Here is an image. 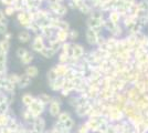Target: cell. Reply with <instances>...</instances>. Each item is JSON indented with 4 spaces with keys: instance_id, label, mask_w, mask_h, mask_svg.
Wrapping results in <instances>:
<instances>
[{
    "instance_id": "obj_2",
    "label": "cell",
    "mask_w": 148,
    "mask_h": 133,
    "mask_svg": "<svg viewBox=\"0 0 148 133\" xmlns=\"http://www.w3.org/2000/svg\"><path fill=\"white\" fill-rule=\"evenodd\" d=\"M45 8L49 10L50 12L54 13L58 17L63 18L64 16H66L68 13V6L63 5V3H54V2H51V3H47Z\"/></svg>"
},
{
    "instance_id": "obj_19",
    "label": "cell",
    "mask_w": 148,
    "mask_h": 133,
    "mask_svg": "<svg viewBox=\"0 0 148 133\" xmlns=\"http://www.w3.org/2000/svg\"><path fill=\"white\" fill-rule=\"evenodd\" d=\"M3 12L6 14V17H12L13 14H17V11L16 9L13 8V6H9V7H5L3 8Z\"/></svg>"
},
{
    "instance_id": "obj_27",
    "label": "cell",
    "mask_w": 148,
    "mask_h": 133,
    "mask_svg": "<svg viewBox=\"0 0 148 133\" xmlns=\"http://www.w3.org/2000/svg\"><path fill=\"white\" fill-rule=\"evenodd\" d=\"M2 39H5V40H9V41H10V40L12 39V33H11L10 31H7L6 33L2 36Z\"/></svg>"
},
{
    "instance_id": "obj_25",
    "label": "cell",
    "mask_w": 148,
    "mask_h": 133,
    "mask_svg": "<svg viewBox=\"0 0 148 133\" xmlns=\"http://www.w3.org/2000/svg\"><path fill=\"white\" fill-rule=\"evenodd\" d=\"M14 1L16 0H0V2H1V5L5 7H9V6H13V3H14Z\"/></svg>"
},
{
    "instance_id": "obj_11",
    "label": "cell",
    "mask_w": 148,
    "mask_h": 133,
    "mask_svg": "<svg viewBox=\"0 0 148 133\" xmlns=\"http://www.w3.org/2000/svg\"><path fill=\"white\" fill-rule=\"evenodd\" d=\"M33 60H34V54H33L32 51H29L22 59H20V62H21V64H23V65H27V67H28V65H30L31 62H32Z\"/></svg>"
},
{
    "instance_id": "obj_18",
    "label": "cell",
    "mask_w": 148,
    "mask_h": 133,
    "mask_svg": "<svg viewBox=\"0 0 148 133\" xmlns=\"http://www.w3.org/2000/svg\"><path fill=\"white\" fill-rule=\"evenodd\" d=\"M58 30H65V31H70V25L68 21L61 19L58 23Z\"/></svg>"
},
{
    "instance_id": "obj_10",
    "label": "cell",
    "mask_w": 148,
    "mask_h": 133,
    "mask_svg": "<svg viewBox=\"0 0 148 133\" xmlns=\"http://www.w3.org/2000/svg\"><path fill=\"white\" fill-rule=\"evenodd\" d=\"M25 73L27 74V76H29L31 79H32V78H36V76L39 74V69H38L36 65H32V64H30V65H28V67L25 68Z\"/></svg>"
},
{
    "instance_id": "obj_21",
    "label": "cell",
    "mask_w": 148,
    "mask_h": 133,
    "mask_svg": "<svg viewBox=\"0 0 148 133\" xmlns=\"http://www.w3.org/2000/svg\"><path fill=\"white\" fill-rule=\"evenodd\" d=\"M34 101V99H33V96L29 93H25L23 96H22V102L25 103V105H28V107H30L31 103Z\"/></svg>"
},
{
    "instance_id": "obj_14",
    "label": "cell",
    "mask_w": 148,
    "mask_h": 133,
    "mask_svg": "<svg viewBox=\"0 0 148 133\" xmlns=\"http://www.w3.org/2000/svg\"><path fill=\"white\" fill-rule=\"evenodd\" d=\"M27 30H28V31H30L31 34L36 36V34H39V33L41 32V28H40V25H38V22L33 21V22H32V23L27 28Z\"/></svg>"
},
{
    "instance_id": "obj_15",
    "label": "cell",
    "mask_w": 148,
    "mask_h": 133,
    "mask_svg": "<svg viewBox=\"0 0 148 133\" xmlns=\"http://www.w3.org/2000/svg\"><path fill=\"white\" fill-rule=\"evenodd\" d=\"M10 41L9 40H5V39H1L0 40V51L2 52H6L8 53L9 50H10Z\"/></svg>"
},
{
    "instance_id": "obj_1",
    "label": "cell",
    "mask_w": 148,
    "mask_h": 133,
    "mask_svg": "<svg viewBox=\"0 0 148 133\" xmlns=\"http://www.w3.org/2000/svg\"><path fill=\"white\" fill-rule=\"evenodd\" d=\"M47 45H48V44H47V40L44 39V37L41 33H39V34L33 36L32 41H31V43H30V49L32 52H36V53H39V54H40Z\"/></svg>"
},
{
    "instance_id": "obj_23",
    "label": "cell",
    "mask_w": 148,
    "mask_h": 133,
    "mask_svg": "<svg viewBox=\"0 0 148 133\" xmlns=\"http://www.w3.org/2000/svg\"><path fill=\"white\" fill-rule=\"evenodd\" d=\"M77 37H79V32L76 31V30H74V29H70V31H69V39L75 40Z\"/></svg>"
},
{
    "instance_id": "obj_16",
    "label": "cell",
    "mask_w": 148,
    "mask_h": 133,
    "mask_svg": "<svg viewBox=\"0 0 148 133\" xmlns=\"http://www.w3.org/2000/svg\"><path fill=\"white\" fill-rule=\"evenodd\" d=\"M47 78H48V81H49V82H53V81H56V80L59 79V76L56 74L54 68H51V69L47 72Z\"/></svg>"
},
{
    "instance_id": "obj_9",
    "label": "cell",
    "mask_w": 148,
    "mask_h": 133,
    "mask_svg": "<svg viewBox=\"0 0 148 133\" xmlns=\"http://www.w3.org/2000/svg\"><path fill=\"white\" fill-rule=\"evenodd\" d=\"M56 40H59V41H60V42H62V43L68 42L69 31H65V30H56Z\"/></svg>"
},
{
    "instance_id": "obj_6",
    "label": "cell",
    "mask_w": 148,
    "mask_h": 133,
    "mask_svg": "<svg viewBox=\"0 0 148 133\" xmlns=\"http://www.w3.org/2000/svg\"><path fill=\"white\" fill-rule=\"evenodd\" d=\"M56 30L54 28H52L51 25H48V27L42 28L40 33L43 36L44 39H45L47 41H49V40H51V39H53L56 37Z\"/></svg>"
},
{
    "instance_id": "obj_7",
    "label": "cell",
    "mask_w": 148,
    "mask_h": 133,
    "mask_svg": "<svg viewBox=\"0 0 148 133\" xmlns=\"http://www.w3.org/2000/svg\"><path fill=\"white\" fill-rule=\"evenodd\" d=\"M86 40L87 42L90 44H95L97 42V34H96V31L95 30H93V29H87L86 31Z\"/></svg>"
},
{
    "instance_id": "obj_22",
    "label": "cell",
    "mask_w": 148,
    "mask_h": 133,
    "mask_svg": "<svg viewBox=\"0 0 148 133\" xmlns=\"http://www.w3.org/2000/svg\"><path fill=\"white\" fill-rule=\"evenodd\" d=\"M28 52H29V50H28L27 48L20 47V48H18V49H17V51H16V56H17L19 59H22V58L25 57Z\"/></svg>"
},
{
    "instance_id": "obj_17",
    "label": "cell",
    "mask_w": 148,
    "mask_h": 133,
    "mask_svg": "<svg viewBox=\"0 0 148 133\" xmlns=\"http://www.w3.org/2000/svg\"><path fill=\"white\" fill-rule=\"evenodd\" d=\"M70 56H69L68 53H65V52H60L59 53V57H58V60H59V63L61 64H68L69 61H70Z\"/></svg>"
},
{
    "instance_id": "obj_3",
    "label": "cell",
    "mask_w": 148,
    "mask_h": 133,
    "mask_svg": "<svg viewBox=\"0 0 148 133\" xmlns=\"http://www.w3.org/2000/svg\"><path fill=\"white\" fill-rule=\"evenodd\" d=\"M17 20H18L19 25H21L23 29H27V28L33 22V20L31 18V14L28 12V11H20V12H17Z\"/></svg>"
},
{
    "instance_id": "obj_26",
    "label": "cell",
    "mask_w": 148,
    "mask_h": 133,
    "mask_svg": "<svg viewBox=\"0 0 148 133\" xmlns=\"http://www.w3.org/2000/svg\"><path fill=\"white\" fill-rule=\"evenodd\" d=\"M7 31H8V25H5V23L0 22V34L3 36Z\"/></svg>"
},
{
    "instance_id": "obj_4",
    "label": "cell",
    "mask_w": 148,
    "mask_h": 133,
    "mask_svg": "<svg viewBox=\"0 0 148 133\" xmlns=\"http://www.w3.org/2000/svg\"><path fill=\"white\" fill-rule=\"evenodd\" d=\"M84 56V48L82 44L79 43H72V50H71V58L74 59H80Z\"/></svg>"
},
{
    "instance_id": "obj_12",
    "label": "cell",
    "mask_w": 148,
    "mask_h": 133,
    "mask_svg": "<svg viewBox=\"0 0 148 133\" xmlns=\"http://www.w3.org/2000/svg\"><path fill=\"white\" fill-rule=\"evenodd\" d=\"M31 81V78L29 76H27L25 73L23 74H20V79H19V87L20 88H25L29 85V83Z\"/></svg>"
},
{
    "instance_id": "obj_8",
    "label": "cell",
    "mask_w": 148,
    "mask_h": 133,
    "mask_svg": "<svg viewBox=\"0 0 148 133\" xmlns=\"http://www.w3.org/2000/svg\"><path fill=\"white\" fill-rule=\"evenodd\" d=\"M47 44L49 45L51 49H53V50L56 51V53H58V51H61L62 42H60L59 40H56V37L53 39H51V40H49V41H47Z\"/></svg>"
},
{
    "instance_id": "obj_24",
    "label": "cell",
    "mask_w": 148,
    "mask_h": 133,
    "mask_svg": "<svg viewBox=\"0 0 148 133\" xmlns=\"http://www.w3.org/2000/svg\"><path fill=\"white\" fill-rule=\"evenodd\" d=\"M0 22H2L5 25H8V19H7L5 12H3V9H0Z\"/></svg>"
},
{
    "instance_id": "obj_13",
    "label": "cell",
    "mask_w": 148,
    "mask_h": 133,
    "mask_svg": "<svg viewBox=\"0 0 148 133\" xmlns=\"http://www.w3.org/2000/svg\"><path fill=\"white\" fill-rule=\"evenodd\" d=\"M40 54H41L43 58H45V59H51V58H53L54 56H56V52L53 50V49H51L49 45H47V47L43 49V51H42Z\"/></svg>"
},
{
    "instance_id": "obj_5",
    "label": "cell",
    "mask_w": 148,
    "mask_h": 133,
    "mask_svg": "<svg viewBox=\"0 0 148 133\" xmlns=\"http://www.w3.org/2000/svg\"><path fill=\"white\" fill-rule=\"evenodd\" d=\"M32 38H33V37H31V32L28 31L27 29H22V30L18 33L19 42H20V43H22V44L31 43Z\"/></svg>"
},
{
    "instance_id": "obj_20",
    "label": "cell",
    "mask_w": 148,
    "mask_h": 133,
    "mask_svg": "<svg viewBox=\"0 0 148 133\" xmlns=\"http://www.w3.org/2000/svg\"><path fill=\"white\" fill-rule=\"evenodd\" d=\"M7 79H8L10 82L14 83V84H18L19 79H20V74H18V73H10V74L7 76Z\"/></svg>"
}]
</instances>
